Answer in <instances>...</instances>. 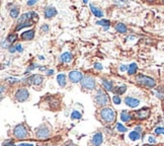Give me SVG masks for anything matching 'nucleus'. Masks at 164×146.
<instances>
[{
	"label": "nucleus",
	"instance_id": "5701e85b",
	"mask_svg": "<svg viewBox=\"0 0 164 146\" xmlns=\"http://www.w3.org/2000/svg\"><path fill=\"white\" fill-rule=\"evenodd\" d=\"M137 69H138V66H137L136 63H132V64L129 66L128 74L129 75H133V74H135V73L137 72Z\"/></svg>",
	"mask_w": 164,
	"mask_h": 146
},
{
	"label": "nucleus",
	"instance_id": "f704fd0d",
	"mask_svg": "<svg viewBox=\"0 0 164 146\" xmlns=\"http://www.w3.org/2000/svg\"><path fill=\"white\" fill-rule=\"evenodd\" d=\"M42 32H49V26L48 24H44L42 26Z\"/></svg>",
	"mask_w": 164,
	"mask_h": 146
},
{
	"label": "nucleus",
	"instance_id": "c85d7f7f",
	"mask_svg": "<svg viewBox=\"0 0 164 146\" xmlns=\"http://www.w3.org/2000/svg\"><path fill=\"white\" fill-rule=\"evenodd\" d=\"M32 26V22H26V24H18V26H16V28H15V30H22V28H28V26Z\"/></svg>",
	"mask_w": 164,
	"mask_h": 146
},
{
	"label": "nucleus",
	"instance_id": "58836bf2",
	"mask_svg": "<svg viewBox=\"0 0 164 146\" xmlns=\"http://www.w3.org/2000/svg\"><path fill=\"white\" fill-rule=\"evenodd\" d=\"M15 51H16V47H15V46H12V47L9 48V52H10V53H14Z\"/></svg>",
	"mask_w": 164,
	"mask_h": 146
},
{
	"label": "nucleus",
	"instance_id": "2eb2a0df",
	"mask_svg": "<svg viewBox=\"0 0 164 146\" xmlns=\"http://www.w3.org/2000/svg\"><path fill=\"white\" fill-rule=\"evenodd\" d=\"M34 36V30H26V32H22V40H32Z\"/></svg>",
	"mask_w": 164,
	"mask_h": 146
},
{
	"label": "nucleus",
	"instance_id": "49530a36",
	"mask_svg": "<svg viewBox=\"0 0 164 146\" xmlns=\"http://www.w3.org/2000/svg\"><path fill=\"white\" fill-rule=\"evenodd\" d=\"M3 91H4V86L1 85V93H3Z\"/></svg>",
	"mask_w": 164,
	"mask_h": 146
},
{
	"label": "nucleus",
	"instance_id": "9b49d317",
	"mask_svg": "<svg viewBox=\"0 0 164 146\" xmlns=\"http://www.w3.org/2000/svg\"><path fill=\"white\" fill-rule=\"evenodd\" d=\"M43 82V76L38 75V74H34L28 79V84H40Z\"/></svg>",
	"mask_w": 164,
	"mask_h": 146
},
{
	"label": "nucleus",
	"instance_id": "423d86ee",
	"mask_svg": "<svg viewBox=\"0 0 164 146\" xmlns=\"http://www.w3.org/2000/svg\"><path fill=\"white\" fill-rule=\"evenodd\" d=\"M15 99L17 101H24L28 99L30 97V93H28V90L26 88H19L17 89V91L15 93Z\"/></svg>",
	"mask_w": 164,
	"mask_h": 146
},
{
	"label": "nucleus",
	"instance_id": "f3484780",
	"mask_svg": "<svg viewBox=\"0 0 164 146\" xmlns=\"http://www.w3.org/2000/svg\"><path fill=\"white\" fill-rule=\"evenodd\" d=\"M90 8H91L92 13H93L96 17H102V16H103V12H102L99 8H97V7L94 6L93 4H90Z\"/></svg>",
	"mask_w": 164,
	"mask_h": 146
},
{
	"label": "nucleus",
	"instance_id": "ddd939ff",
	"mask_svg": "<svg viewBox=\"0 0 164 146\" xmlns=\"http://www.w3.org/2000/svg\"><path fill=\"white\" fill-rule=\"evenodd\" d=\"M57 14V10L55 7H48L45 10V17L46 18H52Z\"/></svg>",
	"mask_w": 164,
	"mask_h": 146
},
{
	"label": "nucleus",
	"instance_id": "7c9ffc66",
	"mask_svg": "<svg viewBox=\"0 0 164 146\" xmlns=\"http://www.w3.org/2000/svg\"><path fill=\"white\" fill-rule=\"evenodd\" d=\"M155 134L159 135V134H164V128L163 127H158L155 129Z\"/></svg>",
	"mask_w": 164,
	"mask_h": 146
},
{
	"label": "nucleus",
	"instance_id": "aec40b11",
	"mask_svg": "<svg viewBox=\"0 0 164 146\" xmlns=\"http://www.w3.org/2000/svg\"><path fill=\"white\" fill-rule=\"evenodd\" d=\"M115 30L119 32H121V34H125V32H127V26L124 24L119 22V24H115Z\"/></svg>",
	"mask_w": 164,
	"mask_h": 146
},
{
	"label": "nucleus",
	"instance_id": "b1692460",
	"mask_svg": "<svg viewBox=\"0 0 164 146\" xmlns=\"http://www.w3.org/2000/svg\"><path fill=\"white\" fill-rule=\"evenodd\" d=\"M102 84H103V86H105L107 90H109V91L113 90V83H111V81H109L107 79H102Z\"/></svg>",
	"mask_w": 164,
	"mask_h": 146
},
{
	"label": "nucleus",
	"instance_id": "c03bdc74",
	"mask_svg": "<svg viewBox=\"0 0 164 146\" xmlns=\"http://www.w3.org/2000/svg\"><path fill=\"white\" fill-rule=\"evenodd\" d=\"M149 142H150V143H155V142H156L155 138L151 137V136H150V137H149Z\"/></svg>",
	"mask_w": 164,
	"mask_h": 146
},
{
	"label": "nucleus",
	"instance_id": "72a5a7b5",
	"mask_svg": "<svg viewBox=\"0 0 164 146\" xmlns=\"http://www.w3.org/2000/svg\"><path fill=\"white\" fill-rule=\"evenodd\" d=\"M3 146H15V144L13 143L12 141H10V140H9V141H6V142H5V143L3 144Z\"/></svg>",
	"mask_w": 164,
	"mask_h": 146
},
{
	"label": "nucleus",
	"instance_id": "f257e3e1",
	"mask_svg": "<svg viewBox=\"0 0 164 146\" xmlns=\"http://www.w3.org/2000/svg\"><path fill=\"white\" fill-rule=\"evenodd\" d=\"M100 117L102 121H105L107 124H111L115 120V113L111 107H103L100 111Z\"/></svg>",
	"mask_w": 164,
	"mask_h": 146
},
{
	"label": "nucleus",
	"instance_id": "20e7f679",
	"mask_svg": "<svg viewBox=\"0 0 164 146\" xmlns=\"http://www.w3.org/2000/svg\"><path fill=\"white\" fill-rule=\"evenodd\" d=\"M94 99H95V103H97L98 105H105L107 103H109V95H107L105 90L99 89L96 93L95 97H94Z\"/></svg>",
	"mask_w": 164,
	"mask_h": 146
},
{
	"label": "nucleus",
	"instance_id": "0eeeda50",
	"mask_svg": "<svg viewBox=\"0 0 164 146\" xmlns=\"http://www.w3.org/2000/svg\"><path fill=\"white\" fill-rule=\"evenodd\" d=\"M82 87L89 90L94 89V87H95V79L93 77H91V76L84 77L83 80H82Z\"/></svg>",
	"mask_w": 164,
	"mask_h": 146
},
{
	"label": "nucleus",
	"instance_id": "dca6fc26",
	"mask_svg": "<svg viewBox=\"0 0 164 146\" xmlns=\"http://www.w3.org/2000/svg\"><path fill=\"white\" fill-rule=\"evenodd\" d=\"M72 60V54L69 53V52H65V53L62 54L61 56V61L64 63H69Z\"/></svg>",
	"mask_w": 164,
	"mask_h": 146
},
{
	"label": "nucleus",
	"instance_id": "e433bc0d",
	"mask_svg": "<svg viewBox=\"0 0 164 146\" xmlns=\"http://www.w3.org/2000/svg\"><path fill=\"white\" fill-rule=\"evenodd\" d=\"M38 65H36V64H32L30 67H28V71H32V70H34V69H36V67H38Z\"/></svg>",
	"mask_w": 164,
	"mask_h": 146
},
{
	"label": "nucleus",
	"instance_id": "09e8293b",
	"mask_svg": "<svg viewBox=\"0 0 164 146\" xmlns=\"http://www.w3.org/2000/svg\"><path fill=\"white\" fill-rule=\"evenodd\" d=\"M163 3H164V0H163Z\"/></svg>",
	"mask_w": 164,
	"mask_h": 146
},
{
	"label": "nucleus",
	"instance_id": "1a4fd4ad",
	"mask_svg": "<svg viewBox=\"0 0 164 146\" xmlns=\"http://www.w3.org/2000/svg\"><path fill=\"white\" fill-rule=\"evenodd\" d=\"M68 76L70 81L73 82V83H77V82H80L81 80H83V74L80 71H71V72H69Z\"/></svg>",
	"mask_w": 164,
	"mask_h": 146
},
{
	"label": "nucleus",
	"instance_id": "39448f33",
	"mask_svg": "<svg viewBox=\"0 0 164 146\" xmlns=\"http://www.w3.org/2000/svg\"><path fill=\"white\" fill-rule=\"evenodd\" d=\"M51 131L46 125H40L38 128L36 130V136L38 139H46V138L50 137Z\"/></svg>",
	"mask_w": 164,
	"mask_h": 146
},
{
	"label": "nucleus",
	"instance_id": "a211bd4d",
	"mask_svg": "<svg viewBox=\"0 0 164 146\" xmlns=\"http://www.w3.org/2000/svg\"><path fill=\"white\" fill-rule=\"evenodd\" d=\"M57 81L61 87H64V86L66 85V76H65L64 74H59V75L57 76Z\"/></svg>",
	"mask_w": 164,
	"mask_h": 146
},
{
	"label": "nucleus",
	"instance_id": "37998d69",
	"mask_svg": "<svg viewBox=\"0 0 164 146\" xmlns=\"http://www.w3.org/2000/svg\"><path fill=\"white\" fill-rule=\"evenodd\" d=\"M64 146H76V145H75V144H74V143H73V142L69 141V142H67V143H66V144H65V145H64Z\"/></svg>",
	"mask_w": 164,
	"mask_h": 146
},
{
	"label": "nucleus",
	"instance_id": "4be33fe9",
	"mask_svg": "<svg viewBox=\"0 0 164 146\" xmlns=\"http://www.w3.org/2000/svg\"><path fill=\"white\" fill-rule=\"evenodd\" d=\"M121 121H124V122H130V121L132 120V116H131L129 113H127L126 111H124V112L121 114Z\"/></svg>",
	"mask_w": 164,
	"mask_h": 146
},
{
	"label": "nucleus",
	"instance_id": "9d476101",
	"mask_svg": "<svg viewBox=\"0 0 164 146\" xmlns=\"http://www.w3.org/2000/svg\"><path fill=\"white\" fill-rule=\"evenodd\" d=\"M17 39V34H10L7 36V38L4 40V41L2 42V44H1V47L4 49V48H10L12 47V43L13 42H15Z\"/></svg>",
	"mask_w": 164,
	"mask_h": 146
},
{
	"label": "nucleus",
	"instance_id": "473e14b6",
	"mask_svg": "<svg viewBox=\"0 0 164 146\" xmlns=\"http://www.w3.org/2000/svg\"><path fill=\"white\" fill-rule=\"evenodd\" d=\"M94 68L97 69V70H101L103 67H102V65L100 63H94Z\"/></svg>",
	"mask_w": 164,
	"mask_h": 146
},
{
	"label": "nucleus",
	"instance_id": "4c0bfd02",
	"mask_svg": "<svg viewBox=\"0 0 164 146\" xmlns=\"http://www.w3.org/2000/svg\"><path fill=\"white\" fill-rule=\"evenodd\" d=\"M6 81H11V83H15V82L18 81V80L15 79V78H7Z\"/></svg>",
	"mask_w": 164,
	"mask_h": 146
},
{
	"label": "nucleus",
	"instance_id": "f03ea898",
	"mask_svg": "<svg viewBox=\"0 0 164 146\" xmlns=\"http://www.w3.org/2000/svg\"><path fill=\"white\" fill-rule=\"evenodd\" d=\"M136 81L139 84H141V85L146 86V87L149 88H152L156 85V81L153 78L149 77V76L143 75V74H139V75L136 76Z\"/></svg>",
	"mask_w": 164,
	"mask_h": 146
},
{
	"label": "nucleus",
	"instance_id": "a18cd8bd",
	"mask_svg": "<svg viewBox=\"0 0 164 146\" xmlns=\"http://www.w3.org/2000/svg\"><path fill=\"white\" fill-rule=\"evenodd\" d=\"M53 73H54V70H49V71L47 72V75H52Z\"/></svg>",
	"mask_w": 164,
	"mask_h": 146
},
{
	"label": "nucleus",
	"instance_id": "6e6552de",
	"mask_svg": "<svg viewBox=\"0 0 164 146\" xmlns=\"http://www.w3.org/2000/svg\"><path fill=\"white\" fill-rule=\"evenodd\" d=\"M150 113H151V110L149 107H143L135 113V118L139 119V120H145L149 117Z\"/></svg>",
	"mask_w": 164,
	"mask_h": 146
},
{
	"label": "nucleus",
	"instance_id": "a19ab883",
	"mask_svg": "<svg viewBox=\"0 0 164 146\" xmlns=\"http://www.w3.org/2000/svg\"><path fill=\"white\" fill-rule=\"evenodd\" d=\"M36 0H30V1H28V5H30H30H34V4H36Z\"/></svg>",
	"mask_w": 164,
	"mask_h": 146
},
{
	"label": "nucleus",
	"instance_id": "a878e982",
	"mask_svg": "<svg viewBox=\"0 0 164 146\" xmlns=\"http://www.w3.org/2000/svg\"><path fill=\"white\" fill-rule=\"evenodd\" d=\"M81 113L78 112V111H73L72 114H71V119L72 120H79V119H81Z\"/></svg>",
	"mask_w": 164,
	"mask_h": 146
},
{
	"label": "nucleus",
	"instance_id": "bb28decb",
	"mask_svg": "<svg viewBox=\"0 0 164 146\" xmlns=\"http://www.w3.org/2000/svg\"><path fill=\"white\" fill-rule=\"evenodd\" d=\"M18 14H19V9L17 7H14L10 10V16L13 17V18H16L18 17Z\"/></svg>",
	"mask_w": 164,
	"mask_h": 146
},
{
	"label": "nucleus",
	"instance_id": "2f4dec72",
	"mask_svg": "<svg viewBox=\"0 0 164 146\" xmlns=\"http://www.w3.org/2000/svg\"><path fill=\"white\" fill-rule=\"evenodd\" d=\"M113 101L115 103V105H119L121 103V99H119V95H115L113 97Z\"/></svg>",
	"mask_w": 164,
	"mask_h": 146
},
{
	"label": "nucleus",
	"instance_id": "c756f323",
	"mask_svg": "<svg viewBox=\"0 0 164 146\" xmlns=\"http://www.w3.org/2000/svg\"><path fill=\"white\" fill-rule=\"evenodd\" d=\"M117 131H119V132H126L127 128L123 126L121 123H117Z\"/></svg>",
	"mask_w": 164,
	"mask_h": 146
},
{
	"label": "nucleus",
	"instance_id": "79ce46f5",
	"mask_svg": "<svg viewBox=\"0 0 164 146\" xmlns=\"http://www.w3.org/2000/svg\"><path fill=\"white\" fill-rule=\"evenodd\" d=\"M17 146H34L32 143H22V144H19V145Z\"/></svg>",
	"mask_w": 164,
	"mask_h": 146
},
{
	"label": "nucleus",
	"instance_id": "f8f14e48",
	"mask_svg": "<svg viewBox=\"0 0 164 146\" xmlns=\"http://www.w3.org/2000/svg\"><path fill=\"white\" fill-rule=\"evenodd\" d=\"M125 103H126L127 105L131 107H136L140 105V101L137 99H133V97H126L125 99Z\"/></svg>",
	"mask_w": 164,
	"mask_h": 146
},
{
	"label": "nucleus",
	"instance_id": "c9c22d12",
	"mask_svg": "<svg viewBox=\"0 0 164 146\" xmlns=\"http://www.w3.org/2000/svg\"><path fill=\"white\" fill-rule=\"evenodd\" d=\"M15 47H16V51L18 52H22V50H24V48H22V46L20 45V44H17Z\"/></svg>",
	"mask_w": 164,
	"mask_h": 146
},
{
	"label": "nucleus",
	"instance_id": "393cba45",
	"mask_svg": "<svg viewBox=\"0 0 164 146\" xmlns=\"http://www.w3.org/2000/svg\"><path fill=\"white\" fill-rule=\"evenodd\" d=\"M28 20H30L28 13H24V14H22V16H20V18L18 20V24H26V22H28Z\"/></svg>",
	"mask_w": 164,
	"mask_h": 146
},
{
	"label": "nucleus",
	"instance_id": "de8ad7c7",
	"mask_svg": "<svg viewBox=\"0 0 164 146\" xmlns=\"http://www.w3.org/2000/svg\"><path fill=\"white\" fill-rule=\"evenodd\" d=\"M40 70H47V67H40Z\"/></svg>",
	"mask_w": 164,
	"mask_h": 146
},
{
	"label": "nucleus",
	"instance_id": "7ed1b4c3",
	"mask_svg": "<svg viewBox=\"0 0 164 146\" xmlns=\"http://www.w3.org/2000/svg\"><path fill=\"white\" fill-rule=\"evenodd\" d=\"M13 135L17 139H24L28 136V129L24 124H18L13 129Z\"/></svg>",
	"mask_w": 164,
	"mask_h": 146
},
{
	"label": "nucleus",
	"instance_id": "cd10ccee",
	"mask_svg": "<svg viewBox=\"0 0 164 146\" xmlns=\"http://www.w3.org/2000/svg\"><path fill=\"white\" fill-rule=\"evenodd\" d=\"M97 24H99V26H111V22H109V20H98L97 22H96Z\"/></svg>",
	"mask_w": 164,
	"mask_h": 146
},
{
	"label": "nucleus",
	"instance_id": "ea45409f",
	"mask_svg": "<svg viewBox=\"0 0 164 146\" xmlns=\"http://www.w3.org/2000/svg\"><path fill=\"white\" fill-rule=\"evenodd\" d=\"M128 69H129V67L126 66V65H121V71H126V70H128Z\"/></svg>",
	"mask_w": 164,
	"mask_h": 146
},
{
	"label": "nucleus",
	"instance_id": "4468645a",
	"mask_svg": "<svg viewBox=\"0 0 164 146\" xmlns=\"http://www.w3.org/2000/svg\"><path fill=\"white\" fill-rule=\"evenodd\" d=\"M102 143V134L96 133L95 135L92 137V144L94 146H99Z\"/></svg>",
	"mask_w": 164,
	"mask_h": 146
},
{
	"label": "nucleus",
	"instance_id": "412c9836",
	"mask_svg": "<svg viewBox=\"0 0 164 146\" xmlns=\"http://www.w3.org/2000/svg\"><path fill=\"white\" fill-rule=\"evenodd\" d=\"M126 90H127V86L121 85V86H119V87L115 88V90H113V91L115 93H117V95H123V93H125Z\"/></svg>",
	"mask_w": 164,
	"mask_h": 146
},
{
	"label": "nucleus",
	"instance_id": "6ab92c4d",
	"mask_svg": "<svg viewBox=\"0 0 164 146\" xmlns=\"http://www.w3.org/2000/svg\"><path fill=\"white\" fill-rule=\"evenodd\" d=\"M129 138H130L131 140H133V141H136V140H139L141 138V134H140V132H138V131H133V132H131L130 134H129Z\"/></svg>",
	"mask_w": 164,
	"mask_h": 146
}]
</instances>
